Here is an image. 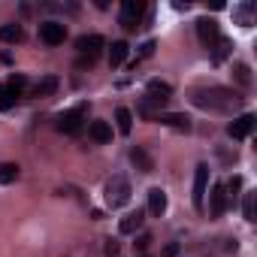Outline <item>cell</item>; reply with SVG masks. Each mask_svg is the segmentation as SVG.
<instances>
[{
  "instance_id": "1",
  "label": "cell",
  "mask_w": 257,
  "mask_h": 257,
  "mask_svg": "<svg viewBox=\"0 0 257 257\" xmlns=\"http://www.w3.org/2000/svg\"><path fill=\"white\" fill-rule=\"evenodd\" d=\"M191 103L209 112H236L242 109L245 97L233 88H221V85H209V88H194L191 91Z\"/></svg>"
},
{
  "instance_id": "2",
  "label": "cell",
  "mask_w": 257,
  "mask_h": 257,
  "mask_svg": "<svg viewBox=\"0 0 257 257\" xmlns=\"http://www.w3.org/2000/svg\"><path fill=\"white\" fill-rule=\"evenodd\" d=\"M103 46H106V43H103L100 34H85V37H79V40H76V49H79V64H76V67H79V70L94 67Z\"/></svg>"
},
{
  "instance_id": "3",
  "label": "cell",
  "mask_w": 257,
  "mask_h": 257,
  "mask_svg": "<svg viewBox=\"0 0 257 257\" xmlns=\"http://www.w3.org/2000/svg\"><path fill=\"white\" fill-rule=\"evenodd\" d=\"M173 100V85L170 82H161V79H152L146 85V94H143V112L149 115L155 106H167Z\"/></svg>"
},
{
  "instance_id": "4",
  "label": "cell",
  "mask_w": 257,
  "mask_h": 257,
  "mask_svg": "<svg viewBox=\"0 0 257 257\" xmlns=\"http://www.w3.org/2000/svg\"><path fill=\"white\" fill-rule=\"evenodd\" d=\"M131 182H127V176H112L106 182V206L109 209H121L131 203Z\"/></svg>"
},
{
  "instance_id": "5",
  "label": "cell",
  "mask_w": 257,
  "mask_h": 257,
  "mask_svg": "<svg viewBox=\"0 0 257 257\" xmlns=\"http://www.w3.org/2000/svg\"><path fill=\"white\" fill-rule=\"evenodd\" d=\"M143 13H146V4H143V0H124V4H121V16H118L121 28H124L127 34H134V31L140 28V22H143Z\"/></svg>"
},
{
  "instance_id": "6",
  "label": "cell",
  "mask_w": 257,
  "mask_h": 257,
  "mask_svg": "<svg viewBox=\"0 0 257 257\" xmlns=\"http://www.w3.org/2000/svg\"><path fill=\"white\" fill-rule=\"evenodd\" d=\"M85 115H88V106L82 103V106H76V109H70V112H61L58 115V121H55V127L61 134H70V137H76L79 131H82V121H85Z\"/></svg>"
},
{
  "instance_id": "7",
  "label": "cell",
  "mask_w": 257,
  "mask_h": 257,
  "mask_svg": "<svg viewBox=\"0 0 257 257\" xmlns=\"http://www.w3.org/2000/svg\"><path fill=\"white\" fill-rule=\"evenodd\" d=\"M40 40L46 46H64L67 40V25L64 22H43L40 25Z\"/></svg>"
},
{
  "instance_id": "8",
  "label": "cell",
  "mask_w": 257,
  "mask_h": 257,
  "mask_svg": "<svg viewBox=\"0 0 257 257\" xmlns=\"http://www.w3.org/2000/svg\"><path fill=\"white\" fill-rule=\"evenodd\" d=\"M254 124H257V118H254L251 112H245V115H239L236 121H230L227 134H230V140H248L251 131H254Z\"/></svg>"
},
{
  "instance_id": "9",
  "label": "cell",
  "mask_w": 257,
  "mask_h": 257,
  "mask_svg": "<svg viewBox=\"0 0 257 257\" xmlns=\"http://www.w3.org/2000/svg\"><path fill=\"white\" fill-rule=\"evenodd\" d=\"M206 188H209V167L206 164H200L197 167V173H194V209H203V203H206Z\"/></svg>"
},
{
  "instance_id": "10",
  "label": "cell",
  "mask_w": 257,
  "mask_h": 257,
  "mask_svg": "<svg viewBox=\"0 0 257 257\" xmlns=\"http://www.w3.org/2000/svg\"><path fill=\"white\" fill-rule=\"evenodd\" d=\"M155 118H158L161 124H167L170 131H179V134H188L191 127H194V124H191V118H188L185 112H158Z\"/></svg>"
},
{
  "instance_id": "11",
  "label": "cell",
  "mask_w": 257,
  "mask_h": 257,
  "mask_svg": "<svg viewBox=\"0 0 257 257\" xmlns=\"http://www.w3.org/2000/svg\"><path fill=\"white\" fill-rule=\"evenodd\" d=\"M197 37H200V43L209 49L218 37H221V28H218V22L215 19H197Z\"/></svg>"
},
{
  "instance_id": "12",
  "label": "cell",
  "mask_w": 257,
  "mask_h": 257,
  "mask_svg": "<svg viewBox=\"0 0 257 257\" xmlns=\"http://www.w3.org/2000/svg\"><path fill=\"white\" fill-rule=\"evenodd\" d=\"M227 191H224V182H218L215 188H212V194H209V212H212V218H221L224 212H227Z\"/></svg>"
},
{
  "instance_id": "13",
  "label": "cell",
  "mask_w": 257,
  "mask_h": 257,
  "mask_svg": "<svg viewBox=\"0 0 257 257\" xmlns=\"http://www.w3.org/2000/svg\"><path fill=\"white\" fill-rule=\"evenodd\" d=\"M88 137H91L97 146L112 143V127H109V121H91V124H88Z\"/></svg>"
},
{
  "instance_id": "14",
  "label": "cell",
  "mask_w": 257,
  "mask_h": 257,
  "mask_svg": "<svg viewBox=\"0 0 257 257\" xmlns=\"http://www.w3.org/2000/svg\"><path fill=\"white\" fill-rule=\"evenodd\" d=\"M58 76H43L40 82H34L31 85V97H52L55 91H58Z\"/></svg>"
},
{
  "instance_id": "15",
  "label": "cell",
  "mask_w": 257,
  "mask_h": 257,
  "mask_svg": "<svg viewBox=\"0 0 257 257\" xmlns=\"http://www.w3.org/2000/svg\"><path fill=\"white\" fill-rule=\"evenodd\" d=\"M131 161H134V167H137L140 173H155V161H152V155H149L143 146H134V149H131Z\"/></svg>"
},
{
  "instance_id": "16",
  "label": "cell",
  "mask_w": 257,
  "mask_h": 257,
  "mask_svg": "<svg viewBox=\"0 0 257 257\" xmlns=\"http://www.w3.org/2000/svg\"><path fill=\"white\" fill-rule=\"evenodd\" d=\"M149 212H152L155 218H161V215L167 212V191H164V188H152V191H149Z\"/></svg>"
},
{
  "instance_id": "17",
  "label": "cell",
  "mask_w": 257,
  "mask_h": 257,
  "mask_svg": "<svg viewBox=\"0 0 257 257\" xmlns=\"http://www.w3.org/2000/svg\"><path fill=\"white\" fill-rule=\"evenodd\" d=\"M143 221H146V215H143L140 209H137V212H127V215L118 221V230H121V233H137V230L143 227Z\"/></svg>"
},
{
  "instance_id": "18",
  "label": "cell",
  "mask_w": 257,
  "mask_h": 257,
  "mask_svg": "<svg viewBox=\"0 0 257 257\" xmlns=\"http://www.w3.org/2000/svg\"><path fill=\"white\" fill-rule=\"evenodd\" d=\"M254 16H257V7H254V4H239V7H233V19H236L242 28H251V25H254Z\"/></svg>"
},
{
  "instance_id": "19",
  "label": "cell",
  "mask_w": 257,
  "mask_h": 257,
  "mask_svg": "<svg viewBox=\"0 0 257 257\" xmlns=\"http://www.w3.org/2000/svg\"><path fill=\"white\" fill-rule=\"evenodd\" d=\"M209 49H212V61H215V64H221V61H227V58L233 55V43H230L227 37H218Z\"/></svg>"
},
{
  "instance_id": "20",
  "label": "cell",
  "mask_w": 257,
  "mask_h": 257,
  "mask_svg": "<svg viewBox=\"0 0 257 257\" xmlns=\"http://www.w3.org/2000/svg\"><path fill=\"white\" fill-rule=\"evenodd\" d=\"M127 52H131V46H127L124 40H115L112 49H109V64H112V67H121V64L127 61Z\"/></svg>"
},
{
  "instance_id": "21",
  "label": "cell",
  "mask_w": 257,
  "mask_h": 257,
  "mask_svg": "<svg viewBox=\"0 0 257 257\" xmlns=\"http://www.w3.org/2000/svg\"><path fill=\"white\" fill-rule=\"evenodd\" d=\"M115 121H118V134L127 137V134L134 131V112H131V109H124V106H121V109L115 112Z\"/></svg>"
},
{
  "instance_id": "22",
  "label": "cell",
  "mask_w": 257,
  "mask_h": 257,
  "mask_svg": "<svg viewBox=\"0 0 257 257\" xmlns=\"http://www.w3.org/2000/svg\"><path fill=\"white\" fill-rule=\"evenodd\" d=\"M22 37H25V31H22V25H4L0 28V40L4 43H22Z\"/></svg>"
},
{
  "instance_id": "23",
  "label": "cell",
  "mask_w": 257,
  "mask_h": 257,
  "mask_svg": "<svg viewBox=\"0 0 257 257\" xmlns=\"http://www.w3.org/2000/svg\"><path fill=\"white\" fill-rule=\"evenodd\" d=\"M233 79H236V85H242V88H251V67L248 64H233Z\"/></svg>"
},
{
  "instance_id": "24",
  "label": "cell",
  "mask_w": 257,
  "mask_h": 257,
  "mask_svg": "<svg viewBox=\"0 0 257 257\" xmlns=\"http://www.w3.org/2000/svg\"><path fill=\"white\" fill-rule=\"evenodd\" d=\"M19 167L16 164H4L0 167V185H13V182H19Z\"/></svg>"
},
{
  "instance_id": "25",
  "label": "cell",
  "mask_w": 257,
  "mask_h": 257,
  "mask_svg": "<svg viewBox=\"0 0 257 257\" xmlns=\"http://www.w3.org/2000/svg\"><path fill=\"white\" fill-rule=\"evenodd\" d=\"M19 103V94H13L7 85H0V112H7V109H13Z\"/></svg>"
},
{
  "instance_id": "26",
  "label": "cell",
  "mask_w": 257,
  "mask_h": 257,
  "mask_svg": "<svg viewBox=\"0 0 257 257\" xmlns=\"http://www.w3.org/2000/svg\"><path fill=\"white\" fill-rule=\"evenodd\" d=\"M239 188H242V179H239V176H233L230 182H224V191H227V200H233V203H236V197H239Z\"/></svg>"
},
{
  "instance_id": "27",
  "label": "cell",
  "mask_w": 257,
  "mask_h": 257,
  "mask_svg": "<svg viewBox=\"0 0 257 257\" xmlns=\"http://www.w3.org/2000/svg\"><path fill=\"white\" fill-rule=\"evenodd\" d=\"M242 212H245V221H254V194H245V200H242Z\"/></svg>"
},
{
  "instance_id": "28",
  "label": "cell",
  "mask_w": 257,
  "mask_h": 257,
  "mask_svg": "<svg viewBox=\"0 0 257 257\" xmlns=\"http://www.w3.org/2000/svg\"><path fill=\"white\" fill-rule=\"evenodd\" d=\"M25 85H28V79H25V76H13L7 88H10L13 94H19V97H22V88H25Z\"/></svg>"
},
{
  "instance_id": "29",
  "label": "cell",
  "mask_w": 257,
  "mask_h": 257,
  "mask_svg": "<svg viewBox=\"0 0 257 257\" xmlns=\"http://www.w3.org/2000/svg\"><path fill=\"white\" fill-rule=\"evenodd\" d=\"M155 49H158V43H155V40L143 43V46H140V61H143V58H152V55H155Z\"/></svg>"
},
{
  "instance_id": "30",
  "label": "cell",
  "mask_w": 257,
  "mask_h": 257,
  "mask_svg": "<svg viewBox=\"0 0 257 257\" xmlns=\"http://www.w3.org/2000/svg\"><path fill=\"white\" fill-rule=\"evenodd\" d=\"M118 248H121V245H118V239H106V254H109V257H115V254H118Z\"/></svg>"
},
{
  "instance_id": "31",
  "label": "cell",
  "mask_w": 257,
  "mask_h": 257,
  "mask_svg": "<svg viewBox=\"0 0 257 257\" xmlns=\"http://www.w3.org/2000/svg\"><path fill=\"white\" fill-rule=\"evenodd\" d=\"M149 242H152V236H140V239H137V248H140V251H146V248H149Z\"/></svg>"
}]
</instances>
